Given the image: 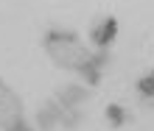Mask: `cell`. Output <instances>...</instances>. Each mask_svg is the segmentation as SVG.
I'll return each instance as SVG.
<instances>
[{"label": "cell", "mask_w": 154, "mask_h": 131, "mask_svg": "<svg viewBox=\"0 0 154 131\" xmlns=\"http://www.w3.org/2000/svg\"><path fill=\"white\" fill-rule=\"evenodd\" d=\"M45 50H48V56L56 62L59 67L65 70H76L90 59V50L79 42L76 33L70 31H48L45 33Z\"/></svg>", "instance_id": "obj_1"}, {"label": "cell", "mask_w": 154, "mask_h": 131, "mask_svg": "<svg viewBox=\"0 0 154 131\" xmlns=\"http://www.w3.org/2000/svg\"><path fill=\"white\" fill-rule=\"evenodd\" d=\"M20 120H23V100L17 98L14 89H8V86L0 81V126L6 131L14 123H20Z\"/></svg>", "instance_id": "obj_2"}, {"label": "cell", "mask_w": 154, "mask_h": 131, "mask_svg": "<svg viewBox=\"0 0 154 131\" xmlns=\"http://www.w3.org/2000/svg\"><path fill=\"white\" fill-rule=\"evenodd\" d=\"M106 64H109V53H106V50H98V53H90V59L79 67V73L84 75V81L90 86H95L98 81H101V70Z\"/></svg>", "instance_id": "obj_3"}, {"label": "cell", "mask_w": 154, "mask_h": 131, "mask_svg": "<svg viewBox=\"0 0 154 131\" xmlns=\"http://www.w3.org/2000/svg\"><path fill=\"white\" fill-rule=\"evenodd\" d=\"M115 33H118V20H115V17H106L101 25H95V28L90 31V39H93L101 50H106V48L112 45Z\"/></svg>", "instance_id": "obj_4"}, {"label": "cell", "mask_w": 154, "mask_h": 131, "mask_svg": "<svg viewBox=\"0 0 154 131\" xmlns=\"http://www.w3.org/2000/svg\"><path fill=\"white\" fill-rule=\"evenodd\" d=\"M62 112H65V106H62L59 100H48V103L39 109V115H37V126H39L42 131H51V128L62 120Z\"/></svg>", "instance_id": "obj_5"}, {"label": "cell", "mask_w": 154, "mask_h": 131, "mask_svg": "<svg viewBox=\"0 0 154 131\" xmlns=\"http://www.w3.org/2000/svg\"><path fill=\"white\" fill-rule=\"evenodd\" d=\"M90 98V89H84V86H65V89H59V103L62 106H67V109H76V106H81V103H84Z\"/></svg>", "instance_id": "obj_6"}, {"label": "cell", "mask_w": 154, "mask_h": 131, "mask_svg": "<svg viewBox=\"0 0 154 131\" xmlns=\"http://www.w3.org/2000/svg\"><path fill=\"white\" fill-rule=\"evenodd\" d=\"M106 120L118 128V126H123L126 123V109L123 106H118V103H112V106H106Z\"/></svg>", "instance_id": "obj_7"}, {"label": "cell", "mask_w": 154, "mask_h": 131, "mask_svg": "<svg viewBox=\"0 0 154 131\" xmlns=\"http://www.w3.org/2000/svg\"><path fill=\"white\" fill-rule=\"evenodd\" d=\"M137 92L143 98H154V70L146 73L143 78H137Z\"/></svg>", "instance_id": "obj_8"}, {"label": "cell", "mask_w": 154, "mask_h": 131, "mask_svg": "<svg viewBox=\"0 0 154 131\" xmlns=\"http://www.w3.org/2000/svg\"><path fill=\"white\" fill-rule=\"evenodd\" d=\"M79 120H81L79 112L65 106V112H62V120H59V123H62V126H67V128H76V126H79Z\"/></svg>", "instance_id": "obj_9"}, {"label": "cell", "mask_w": 154, "mask_h": 131, "mask_svg": "<svg viewBox=\"0 0 154 131\" xmlns=\"http://www.w3.org/2000/svg\"><path fill=\"white\" fill-rule=\"evenodd\" d=\"M6 131H34V128H31L28 123H25V120H20V123H14L11 128H6Z\"/></svg>", "instance_id": "obj_10"}]
</instances>
